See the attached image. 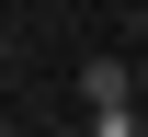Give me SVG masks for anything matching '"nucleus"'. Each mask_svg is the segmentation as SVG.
<instances>
[{
  "label": "nucleus",
  "mask_w": 148,
  "mask_h": 137,
  "mask_svg": "<svg viewBox=\"0 0 148 137\" xmlns=\"http://www.w3.org/2000/svg\"><path fill=\"white\" fill-rule=\"evenodd\" d=\"M91 137H148V103H114V114H80Z\"/></svg>",
  "instance_id": "f03ea898"
},
{
  "label": "nucleus",
  "mask_w": 148,
  "mask_h": 137,
  "mask_svg": "<svg viewBox=\"0 0 148 137\" xmlns=\"http://www.w3.org/2000/svg\"><path fill=\"white\" fill-rule=\"evenodd\" d=\"M114 103H148L137 57H91V69H80V114H114Z\"/></svg>",
  "instance_id": "f257e3e1"
},
{
  "label": "nucleus",
  "mask_w": 148,
  "mask_h": 137,
  "mask_svg": "<svg viewBox=\"0 0 148 137\" xmlns=\"http://www.w3.org/2000/svg\"><path fill=\"white\" fill-rule=\"evenodd\" d=\"M0 137H23V126H0Z\"/></svg>",
  "instance_id": "7ed1b4c3"
},
{
  "label": "nucleus",
  "mask_w": 148,
  "mask_h": 137,
  "mask_svg": "<svg viewBox=\"0 0 148 137\" xmlns=\"http://www.w3.org/2000/svg\"><path fill=\"white\" fill-rule=\"evenodd\" d=\"M137 80H148V57H137Z\"/></svg>",
  "instance_id": "20e7f679"
}]
</instances>
